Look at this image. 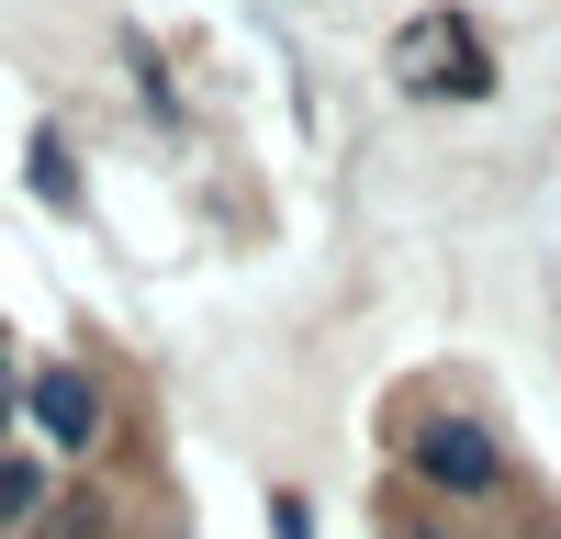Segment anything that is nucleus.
<instances>
[{"label":"nucleus","mask_w":561,"mask_h":539,"mask_svg":"<svg viewBox=\"0 0 561 539\" xmlns=\"http://www.w3.org/2000/svg\"><path fill=\"white\" fill-rule=\"evenodd\" d=\"M393 472L415 494H438V506L483 517L517 494V449H505V427H483L472 404H415V416H393Z\"/></svg>","instance_id":"obj_1"},{"label":"nucleus","mask_w":561,"mask_h":539,"mask_svg":"<svg viewBox=\"0 0 561 539\" xmlns=\"http://www.w3.org/2000/svg\"><path fill=\"white\" fill-rule=\"evenodd\" d=\"M393 68H404L415 102H483V90H494V57H483V34L460 23V12H427V23L393 45Z\"/></svg>","instance_id":"obj_2"},{"label":"nucleus","mask_w":561,"mask_h":539,"mask_svg":"<svg viewBox=\"0 0 561 539\" xmlns=\"http://www.w3.org/2000/svg\"><path fill=\"white\" fill-rule=\"evenodd\" d=\"M23 416H34V438L57 449V461H90L102 427H113V404H102V382H90L79 359H34L23 371Z\"/></svg>","instance_id":"obj_3"},{"label":"nucleus","mask_w":561,"mask_h":539,"mask_svg":"<svg viewBox=\"0 0 561 539\" xmlns=\"http://www.w3.org/2000/svg\"><path fill=\"white\" fill-rule=\"evenodd\" d=\"M57 506V461L45 449H0V539H34Z\"/></svg>","instance_id":"obj_4"},{"label":"nucleus","mask_w":561,"mask_h":539,"mask_svg":"<svg viewBox=\"0 0 561 539\" xmlns=\"http://www.w3.org/2000/svg\"><path fill=\"white\" fill-rule=\"evenodd\" d=\"M45 539H113V494H57V506H45Z\"/></svg>","instance_id":"obj_5"},{"label":"nucleus","mask_w":561,"mask_h":539,"mask_svg":"<svg viewBox=\"0 0 561 539\" xmlns=\"http://www.w3.org/2000/svg\"><path fill=\"white\" fill-rule=\"evenodd\" d=\"M34 192L57 203V214L79 203V169H68V147H57V135H34Z\"/></svg>","instance_id":"obj_6"},{"label":"nucleus","mask_w":561,"mask_h":539,"mask_svg":"<svg viewBox=\"0 0 561 539\" xmlns=\"http://www.w3.org/2000/svg\"><path fill=\"white\" fill-rule=\"evenodd\" d=\"M270 539H314V506H304V494H270Z\"/></svg>","instance_id":"obj_7"},{"label":"nucleus","mask_w":561,"mask_h":539,"mask_svg":"<svg viewBox=\"0 0 561 539\" xmlns=\"http://www.w3.org/2000/svg\"><path fill=\"white\" fill-rule=\"evenodd\" d=\"M393 539H460V528H449V517H404Z\"/></svg>","instance_id":"obj_8"},{"label":"nucleus","mask_w":561,"mask_h":539,"mask_svg":"<svg viewBox=\"0 0 561 539\" xmlns=\"http://www.w3.org/2000/svg\"><path fill=\"white\" fill-rule=\"evenodd\" d=\"M550 539H561V528H550Z\"/></svg>","instance_id":"obj_9"}]
</instances>
